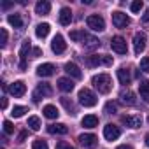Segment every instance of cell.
<instances>
[{"instance_id": "cell-17", "label": "cell", "mask_w": 149, "mask_h": 149, "mask_svg": "<svg viewBox=\"0 0 149 149\" xmlns=\"http://www.w3.org/2000/svg\"><path fill=\"white\" fill-rule=\"evenodd\" d=\"M60 23L63 26H68L72 23V11L68 7H61L60 9Z\"/></svg>"}, {"instance_id": "cell-3", "label": "cell", "mask_w": 149, "mask_h": 149, "mask_svg": "<svg viewBox=\"0 0 149 149\" xmlns=\"http://www.w3.org/2000/svg\"><path fill=\"white\" fill-rule=\"evenodd\" d=\"M77 98H79V104L84 105V107H95L97 102H98V100H97V95H95L91 90H88V88H83V90L79 91Z\"/></svg>"}, {"instance_id": "cell-6", "label": "cell", "mask_w": 149, "mask_h": 149, "mask_svg": "<svg viewBox=\"0 0 149 149\" xmlns=\"http://www.w3.org/2000/svg\"><path fill=\"white\" fill-rule=\"evenodd\" d=\"M146 42H147L146 33L137 32V33L133 35V49H135V54H140V53L146 49Z\"/></svg>"}, {"instance_id": "cell-35", "label": "cell", "mask_w": 149, "mask_h": 149, "mask_svg": "<svg viewBox=\"0 0 149 149\" xmlns=\"http://www.w3.org/2000/svg\"><path fill=\"white\" fill-rule=\"evenodd\" d=\"M142 0H135V2H132V6H130V9H132V13H140V9H142Z\"/></svg>"}, {"instance_id": "cell-36", "label": "cell", "mask_w": 149, "mask_h": 149, "mask_svg": "<svg viewBox=\"0 0 149 149\" xmlns=\"http://www.w3.org/2000/svg\"><path fill=\"white\" fill-rule=\"evenodd\" d=\"M0 35H2L0 46H2V47H6V46H7V30H6V28H0Z\"/></svg>"}, {"instance_id": "cell-45", "label": "cell", "mask_w": 149, "mask_h": 149, "mask_svg": "<svg viewBox=\"0 0 149 149\" xmlns=\"http://www.w3.org/2000/svg\"><path fill=\"white\" fill-rule=\"evenodd\" d=\"M146 146H149V133L146 135Z\"/></svg>"}, {"instance_id": "cell-33", "label": "cell", "mask_w": 149, "mask_h": 149, "mask_svg": "<svg viewBox=\"0 0 149 149\" xmlns=\"http://www.w3.org/2000/svg\"><path fill=\"white\" fill-rule=\"evenodd\" d=\"M60 100H61L63 107H65L68 112H74V104H72V100H68V98H65V97H63V98H60Z\"/></svg>"}, {"instance_id": "cell-14", "label": "cell", "mask_w": 149, "mask_h": 149, "mask_svg": "<svg viewBox=\"0 0 149 149\" xmlns=\"http://www.w3.org/2000/svg\"><path fill=\"white\" fill-rule=\"evenodd\" d=\"M121 123L126 125L128 128H140L142 126V118L140 116H123Z\"/></svg>"}, {"instance_id": "cell-42", "label": "cell", "mask_w": 149, "mask_h": 149, "mask_svg": "<svg viewBox=\"0 0 149 149\" xmlns=\"http://www.w3.org/2000/svg\"><path fill=\"white\" fill-rule=\"evenodd\" d=\"M142 21H144V23H147V21H149V9L144 13V16H142Z\"/></svg>"}, {"instance_id": "cell-27", "label": "cell", "mask_w": 149, "mask_h": 149, "mask_svg": "<svg viewBox=\"0 0 149 149\" xmlns=\"http://www.w3.org/2000/svg\"><path fill=\"white\" fill-rule=\"evenodd\" d=\"M7 21H9V25L14 26V28H23V19H21L19 14H11V16L7 18Z\"/></svg>"}, {"instance_id": "cell-44", "label": "cell", "mask_w": 149, "mask_h": 149, "mask_svg": "<svg viewBox=\"0 0 149 149\" xmlns=\"http://www.w3.org/2000/svg\"><path fill=\"white\" fill-rule=\"evenodd\" d=\"M7 107V98H2V109H6Z\"/></svg>"}, {"instance_id": "cell-31", "label": "cell", "mask_w": 149, "mask_h": 149, "mask_svg": "<svg viewBox=\"0 0 149 149\" xmlns=\"http://www.w3.org/2000/svg\"><path fill=\"white\" fill-rule=\"evenodd\" d=\"M2 126H4V133H6V135H13V133H14V126H13V123H11L9 119H6V121L2 123Z\"/></svg>"}, {"instance_id": "cell-23", "label": "cell", "mask_w": 149, "mask_h": 149, "mask_svg": "<svg viewBox=\"0 0 149 149\" xmlns=\"http://www.w3.org/2000/svg\"><path fill=\"white\" fill-rule=\"evenodd\" d=\"M49 30H51L49 23H39L37 28H35V35H37L39 39H46L47 33H49Z\"/></svg>"}, {"instance_id": "cell-29", "label": "cell", "mask_w": 149, "mask_h": 149, "mask_svg": "<svg viewBox=\"0 0 149 149\" xmlns=\"http://www.w3.org/2000/svg\"><path fill=\"white\" fill-rule=\"evenodd\" d=\"M26 126H30V130L37 132V130L40 128V119H39L37 116H30V118H28V123H26Z\"/></svg>"}, {"instance_id": "cell-7", "label": "cell", "mask_w": 149, "mask_h": 149, "mask_svg": "<svg viewBox=\"0 0 149 149\" xmlns=\"http://www.w3.org/2000/svg\"><path fill=\"white\" fill-rule=\"evenodd\" d=\"M111 47H112V51H116V53H119V54H126V51H128L126 40H125L123 37H119V35H116V37L111 39Z\"/></svg>"}, {"instance_id": "cell-11", "label": "cell", "mask_w": 149, "mask_h": 149, "mask_svg": "<svg viewBox=\"0 0 149 149\" xmlns=\"http://www.w3.org/2000/svg\"><path fill=\"white\" fill-rule=\"evenodd\" d=\"M51 49H53V53H56V54H61V53L67 49V44H65V40H63V37H61L60 33L54 35V39H53V42H51Z\"/></svg>"}, {"instance_id": "cell-16", "label": "cell", "mask_w": 149, "mask_h": 149, "mask_svg": "<svg viewBox=\"0 0 149 149\" xmlns=\"http://www.w3.org/2000/svg\"><path fill=\"white\" fill-rule=\"evenodd\" d=\"M54 65L53 63H42V65H39L37 67V76H40V77H49V76H53L54 74Z\"/></svg>"}, {"instance_id": "cell-22", "label": "cell", "mask_w": 149, "mask_h": 149, "mask_svg": "<svg viewBox=\"0 0 149 149\" xmlns=\"http://www.w3.org/2000/svg\"><path fill=\"white\" fill-rule=\"evenodd\" d=\"M81 125L84 128H95V126H98V118L93 116V114H88V116H84L81 119Z\"/></svg>"}, {"instance_id": "cell-12", "label": "cell", "mask_w": 149, "mask_h": 149, "mask_svg": "<svg viewBox=\"0 0 149 149\" xmlns=\"http://www.w3.org/2000/svg\"><path fill=\"white\" fill-rule=\"evenodd\" d=\"M9 93H11L13 97H16V98L23 97V95L26 93V86H25V83H23V81H16V83H13V84L9 86Z\"/></svg>"}, {"instance_id": "cell-40", "label": "cell", "mask_w": 149, "mask_h": 149, "mask_svg": "<svg viewBox=\"0 0 149 149\" xmlns=\"http://www.w3.org/2000/svg\"><path fill=\"white\" fill-rule=\"evenodd\" d=\"M42 54V49L40 47H33V56H40Z\"/></svg>"}, {"instance_id": "cell-46", "label": "cell", "mask_w": 149, "mask_h": 149, "mask_svg": "<svg viewBox=\"0 0 149 149\" xmlns=\"http://www.w3.org/2000/svg\"><path fill=\"white\" fill-rule=\"evenodd\" d=\"M147 121H149V119H147Z\"/></svg>"}, {"instance_id": "cell-26", "label": "cell", "mask_w": 149, "mask_h": 149, "mask_svg": "<svg viewBox=\"0 0 149 149\" xmlns=\"http://www.w3.org/2000/svg\"><path fill=\"white\" fill-rule=\"evenodd\" d=\"M42 112H44V116H46L47 119H56V118L60 116V112H58V109H56L54 105H46V107L42 109Z\"/></svg>"}, {"instance_id": "cell-25", "label": "cell", "mask_w": 149, "mask_h": 149, "mask_svg": "<svg viewBox=\"0 0 149 149\" xmlns=\"http://www.w3.org/2000/svg\"><path fill=\"white\" fill-rule=\"evenodd\" d=\"M139 91H140V98H144V102L149 104V81H140L139 84Z\"/></svg>"}, {"instance_id": "cell-1", "label": "cell", "mask_w": 149, "mask_h": 149, "mask_svg": "<svg viewBox=\"0 0 149 149\" xmlns=\"http://www.w3.org/2000/svg\"><path fill=\"white\" fill-rule=\"evenodd\" d=\"M70 39L72 40H81L86 49H95V47L100 46V40L97 37H93L90 33H84V32H70Z\"/></svg>"}, {"instance_id": "cell-2", "label": "cell", "mask_w": 149, "mask_h": 149, "mask_svg": "<svg viewBox=\"0 0 149 149\" xmlns=\"http://www.w3.org/2000/svg\"><path fill=\"white\" fill-rule=\"evenodd\" d=\"M93 86H95V90H98V93H109L111 91V88H112V81H111V76L109 74H98V76H95L93 77Z\"/></svg>"}, {"instance_id": "cell-32", "label": "cell", "mask_w": 149, "mask_h": 149, "mask_svg": "<svg viewBox=\"0 0 149 149\" xmlns=\"http://www.w3.org/2000/svg\"><path fill=\"white\" fill-rule=\"evenodd\" d=\"M32 149H49V147H47V142H46V140H42V139H37V140H33V144H32Z\"/></svg>"}, {"instance_id": "cell-34", "label": "cell", "mask_w": 149, "mask_h": 149, "mask_svg": "<svg viewBox=\"0 0 149 149\" xmlns=\"http://www.w3.org/2000/svg\"><path fill=\"white\" fill-rule=\"evenodd\" d=\"M116 111H118V105L114 102H107L105 104V112L107 114H116Z\"/></svg>"}, {"instance_id": "cell-18", "label": "cell", "mask_w": 149, "mask_h": 149, "mask_svg": "<svg viewBox=\"0 0 149 149\" xmlns=\"http://www.w3.org/2000/svg\"><path fill=\"white\" fill-rule=\"evenodd\" d=\"M47 132L49 133H58V135H65V133H68V128H67V125H63V123H54V125H47Z\"/></svg>"}, {"instance_id": "cell-43", "label": "cell", "mask_w": 149, "mask_h": 149, "mask_svg": "<svg viewBox=\"0 0 149 149\" xmlns=\"http://www.w3.org/2000/svg\"><path fill=\"white\" fill-rule=\"evenodd\" d=\"M116 149H133L132 146H126V144H123V146H119V147H116Z\"/></svg>"}, {"instance_id": "cell-24", "label": "cell", "mask_w": 149, "mask_h": 149, "mask_svg": "<svg viewBox=\"0 0 149 149\" xmlns=\"http://www.w3.org/2000/svg\"><path fill=\"white\" fill-rule=\"evenodd\" d=\"M49 11H51V4L47 2V0L37 2V6H35V13H37V14L44 16V14H49Z\"/></svg>"}, {"instance_id": "cell-4", "label": "cell", "mask_w": 149, "mask_h": 149, "mask_svg": "<svg viewBox=\"0 0 149 149\" xmlns=\"http://www.w3.org/2000/svg\"><path fill=\"white\" fill-rule=\"evenodd\" d=\"M86 25H88V28H91L93 32H104V30H105V21H104V18L98 16V14L88 16V18H86Z\"/></svg>"}, {"instance_id": "cell-37", "label": "cell", "mask_w": 149, "mask_h": 149, "mask_svg": "<svg viewBox=\"0 0 149 149\" xmlns=\"http://www.w3.org/2000/svg\"><path fill=\"white\" fill-rule=\"evenodd\" d=\"M140 70L149 72V56H146V58H142V60H140Z\"/></svg>"}, {"instance_id": "cell-20", "label": "cell", "mask_w": 149, "mask_h": 149, "mask_svg": "<svg viewBox=\"0 0 149 149\" xmlns=\"http://www.w3.org/2000/svg\"><path fill=\"white\" fill-rule=\"evenodd\" d=\"M118 79H119V83L121 84H130V81H132V76H130V70L128 68H125V67H121L119 70H118Z\"/></svg>"}, {"instance_id": "cell-21", "label": "cell", "mask_w": 149, "mask_h": 149, "mask_svg": "<svg viewBox=\"0 0 149 149\" xmlns=\"http://www.w3.org/2000/svg\"><path fill=\"white\" fill-rule=\"evenodd\" d=\"M58 88H60L61 91H65V93H70V91L74 90V83H72V79L60 77V79H58Z\"/></svg>"}, {"instance_id": "cell-9", "label": "cell", "mask_w": 149, "mask_h": 149, "mask_svg": "<svg viewBox=\"0 0 149 149\" xmlns=\"http://www.w3.org/2000/svg\"><path fill=\"white\" fill-rule=\"evenodd\" d=\"M30 47H32L30 40H23L21 49H19V68H21V70H25V68H26V58H28Z\"/></svg>"}, {"instance_id": "cell-10", "label": "cell", "mask_w": 149, "mask_h": 149, "mask_svg": "<svg viewBox=\"0 0 149 149\" xmlns=\"http://www.w3.org/2000/svg\"><path fill=\"white\" fill-rule=\"evenodd\" d=\"M51 95H53V88H51L47 83H42V84H39L37 90L33 91V100L39 102L40 97H51Z\"/></svg>"}, {"instance_id": "cell-15", "label": "cell", "mask_w": 149, "mask_h": 149, "mask_svg": "<svg viewBox=\"0 0 149 149\" xmlns=\"http://www.w3.org/2000/svg\"><path fill=\"white\" fill-rule=\"evenodd\" d=\"M65 72L68 74V76H72L74 79H83V72H81V68H79L76 63H72V61L65 63Z\"/></svg>"}, {"instance_id": "cell-30", "label": "cell", "mask_w": 149, "mask_h": 149, "mask_svg": "<svg viewBox=\"0 0 149 149\" xmlns=\"http://www.w3.org/2000/svg\"><path fill=\"white\" fill-rule=\"evenodd\" d=\"M25 112H28V107H23V105H14V107H13V112H11V114H13L14 118H21V116H23Z\"/></svg>"}, {"instance_id": "cell-5", "label": "cell", "mask_w": 149, "mask_h": 149, "mask_svg": "<svg viewBox=\"0 0 149 149\" xmlns=\"http://www.w3.org/2000/svg\"><path fill=\"white\" fill-rule=\"evenodd\" d=\"M112 23H114L116 28H126V26L130 25V18H128L125 13L116 11V13H112Z\"/></svg>"}, {"instance_id": "cell-38", "label": "cell", "mask_w": 149, "mask_h": 149, "mask_svg": "<svg viewBox=\"0 0 149 149\" xmlns=\"http://www.w3.org/2000/svg\"><path fill=\"white\" fill-rule=\"evenodd\" d=\"M56 149H76L74 146H70L68 142H65V140H60L58 144H56Z\"/></svg>"}, {"instance_id": "cell-28", "label": "cell", "mask_w": 149, "mask_h": 149, "mask_svg": "<svg viewBox=\"0 0 149 149\" xmlns=\"http://www.w3.org/2000/svg\"><path fill=\"white\" fill-rule=\"evenodd\" d=\"M100 63H102V56H98V54L86 56V65H88V67H98Z\"/></svg>"}, {"instance_id": "cell-41", "label": "cell", "mask_w": 149, "mask_h": 149, "mask_svg": "<svg viewBox=\"0 0 149 149\" xmlns=\"http://www.w3.org/2000/svg\"><path fill=\"white\" fill-rule=\"evenodd\" d=\"M25 139H26V132H21V133H19V137H18V142H23Z\"/></svg>"}, {"instance_id": "cell-39", "label": "cell", "mask_w": 149, "mask_h": 149, "mask_svg": "<svg viewBox=\"0 0 149 149\" xmlns=\"http://www.w3.org/2000/svg\"><path fill=\"white\" fill-rule=\"evenodd\" d=\"M102 63H104V65H107V67H109V65H112V56H102Z\"/></svg>"}, {"instance_id": "cell-8", "label": "cell", "mask_w": 149, "mask_h": 149, "mask_svg": "<svg viewBox=\"0 0 149 149\" xmlns=\"http://www.w3.org/2000/svg\"><path fill=\"white\" fill-rule=\"evenodd\" d=\"M119 135H121V130H119V126H116V125H112V123H109V125H105L104 126V137L107 139V140H116V139H119Z\"/></svg>"}, {"instance_id": "cell-19", "label": "cell", "mask_w": 149, "mask_h": 149, "mask_svg": "<svg viewBox=\"0 0 149 149\" xmlns=\"http://www.w3.org/2000/svg\"><path fill=\"white\" fill-rule=\"evenodd\" d=\"M119 100H121L125 105H133V104H135V95H133V91H130V90H123V91L119 93Z\"/></svg>"}, {"instance_id": "cell-13", "label": "cell", "mask_w": 149, "mask_h": 149, "mask_svg": "<svg viewBox=\"0 0 149 149\" xmlns=\"http://www.w3.org/2000/svg\"><path fill=\"white\" fill-rule=\"evenodd\" d=\"M97 137L93 135V133H83V135H79V142H81V146H84L86 149H93L95 146H97Z\"/></svg>"}]
</instances>
